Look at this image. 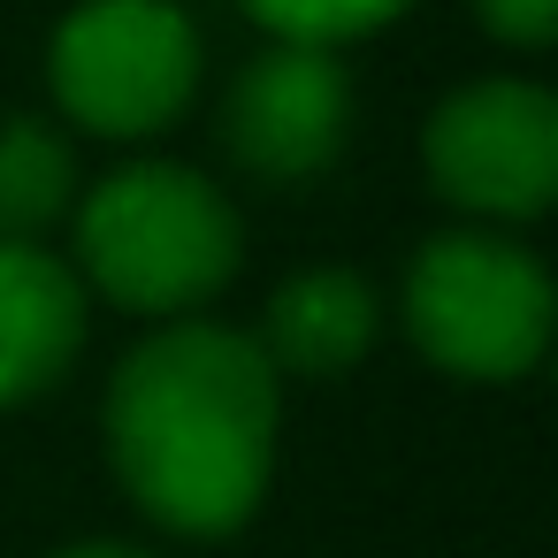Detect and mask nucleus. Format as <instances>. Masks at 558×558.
I'll list each match as a JSON object with an SVG mask.
<instances>
[{"instance_id": "nucleus-1", "label": "nucleus", "mask_w": 558, "mask_h": 558, "mask_svg": "<svg viewBox=\"0 0 558 558\" xmlns=\"http://www.w3.org/2000/svg\"><path fill=\"white\" fill-rule=\"evenodd\" d=\"M100 428L146 520L169 535H230L268 497L283 390L245 329L177 314L116 360Z\"/></svg>"}, {"instance_id": "nucleus-2", "label": "nucleus", "mask_w": 558, "mask_h": 558, "mask_svg": "<svg viewBox=\"0 0 558 558\" xmlns=\"http://www.w3.org/2000/svg\"><path fill=\"white\" fill-rule=\"evenodd\" d=\"M70 215H77V268H85L77 283L154 322L207 306L245 253L230 192L184 161H131L93 192H77Z\"/></svg>"}, {"instance_id": "nucleus-3", "label": "nucleus", "mask_w": 558, "mask_h": 558, "mask_svg": "<svg viewBox=\"0 0 558 558\" xmlns=\"http://www.w3.org/2000/svg\"><path fill=\"white\" fill-rule=\"evenodd\" d=\"M405 337L459 383H520L550 344V276L505 230H444L405 268Z\"/></svg>"}, {"instance_id": "nucleus-4", "label": "nucleus", "mask_w": 558, "mask_h": 558, "mask_svg": "<svg viewBox=\"0 0 558 558\" xmlns=\"http://www.w3.org/2000/svg\"><path fill=\"white\" fill-rule=\"evenodd\" d=\"M54 108L93 138H154L199 93V32L177 0H85L47 39Z\"/></svg>"}, {"instance_id": "nucleus-5", "label": "nucleus", "mask_w": 558, "mask_h": 558, "mask_svg": "<svg viewBox=\"0 0 558 558\" xmlns=\"http://www.w3.org/2000/svg\"><path fill=\"white\" fill-rule=\"evenodd\" d=\"M428 184L474 222H535L558 199V100L527 77L459 85L421 131Z\"/></svg>"}, {"instance_id": "nucleus-6", "label": "nucleus", "mask_w": 558, "mask_h": 558, "mask_svg": "<svg viewBox=\"0 0 558 558\" xmlns=\"http://www.w3.org/2000/svg\"><path fill=\"white\" fill-rule=\"evenodd\" d=\"M352 138V77L337 47H291L276 39L253 54L222 100V146L260 184H306L322 177Z\"/></svg>"}, {"instance_id": "nucleus-7", "label": "nucleus", "mask_w": 558, "mask_h": 558, "mask_svg": "<svg viewBox=\"0 0 558 558\" xmlns=\"http://www.w3.org/2000/svg\"><path fill=\"white\" fill-rule=\"evenodd\" d=\"M85 344V283L62 253L0 238V405H24L70 375Z\"/></svg>"}, {"instance_id": "nucleus-8", "label": "nucleus", "mask_w": 558, "mask_h": 558, "mask_svg": "<svg viewBox=\"0 0 558 558\" xmlns=\"http://www.w3.org/2000/svg\"><path fill=\"white\" fill-rule=\"evenodd\" d=\"M383 337V299L367 276L352 268H299L276 299H268V322H260V352L276 375H352Z\"/></svg>"}, {"instance_id": "nucleus-9", "label": "nucleus", "mask_w": 558, "mask_h": 558, "mask_svg": "<svg viewBox=\"0 0 558 558\" xmlns=\"http://www.w3.org/2000/svg\"><path fill=\"white\" fill-rule=\"evenodd\" d=\"M77 207V146L47 116H0V238H47Z\"/></svg>"}, {"instance_id": "nucleus-10", "label": "nucleus", "mask_w": 558, "mask_h": 558, "mask_svg": "<svg viewBox=\"0 0 558 558\" xmlns=\"http://www.w3.org/2000/svg\"><path fill=\"white\" fill-rule=\"evenodd\" d=\"M238 9H245L268 39H291V47H344V39H367V32L398 24L413 0H238Z\"/></svg>"}, {"instance_id": "nucleus-11", "label": "nucleus", "mask_w": 558, "mask_h": 558, "mask_svg": "<svg viewBox=\"0 0 558 558\" xmlns=\"http://www.w3.org/2000/svg\"><path fill=\"white\" fill-rule=\"evenodd\" d=\"M474 16L505 47H550L558 39V0H474Z\"/></svg>"}, {"instance_id": "nucleus-12", "label": "nucleus", "mask_w": 558, "mask_h": 558, "mask_svg": "<svg viewBox=\"0 0 558 558\" xmlns=\"http://www.w3.org/2000/svg\"><path fill=\"white\" fill-rule=\"evenodd\" d=\"M54 558H146V550H131V543H70Z\"/></svg>"}]
</instances>
